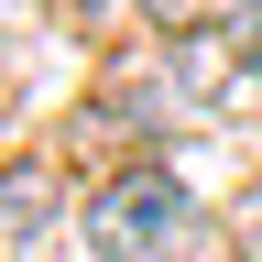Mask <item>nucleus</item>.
<instances>
[{
    "label": "nucleus",
    "instance_id": "20e7f679",
    "mask_svg": "<svg viewBox=\"0 0 262 262\" xmlns=\"http://www.w3.org/2000/svg\"><path fill=\"white\" fill-rule=\"evenodd\" d=\"M55 11H98V0H55Z\"/></svg>",
    "mask_w": 262,
    "mask_h": 262
},
{
    "label": "nucleus",
    "instance_id": "f257e3e1",
    "mask_svg": "<svg viewBox=\"0 0 262 262\" xmlns=\"http://www.w3.org/2000/svg\"><path fill=\"white\" fill-rule=\"evenodd\" d=\"M196 241V196L164 175V164H131L88 196V251L98 262H175Z\"/></svg>",
    "mask_w": 262,
    "mask_h": 262
},
{
    "label": "nucleus",
    "instance_id": "f03ea898",
    "mask_svg": "<svg viewBox=\"0 0 262 262\" xmlns=\"http://www.w3.org/2000/svg\"><path fill=\"white\" fill-rule=\"evenodd\" d=\"M44 208H55V164H11L0 175V241H33Z\"/></svg>",
    "mask_w": 262,
    "mask_h": 262
},
{
    "label": "nucleus",
    "instance_id": "7ed1b4c3",
    "mask_svg": "<svg viewBox=\"0 0 262 262\" xmlns=\"http://www.w3.org/2000/svg\"><path fill=\"white\" fill-rule=\"evenodd\" d=\"M153 33H229V22H251V0H142Z\"/></svg>",
    "mask_w": 262,
    "mask_h": 262
}]
</instances>
